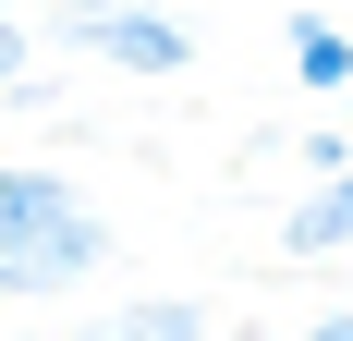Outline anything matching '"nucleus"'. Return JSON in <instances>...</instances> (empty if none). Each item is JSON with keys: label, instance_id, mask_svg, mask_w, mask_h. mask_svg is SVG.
Listing matches in <instances>:
<instances>
[{"label": "nucleus", "instance_id": "obj_1", "mask_svg": "<svg viewBox=\"0 0 353 341\" xmlns=\"http://www.w3.org/2000/svg\"><path fill=\"white\" fill-rule=\"evenodd\" d=\"M98 256H110V220L85 195L73 207H49V220H25V232L0 244V305H49V293H73V280H98Z\"/></svg>", "mask_w": 353, "mask_h": 341}, {"label": "nucleus", "instance_id": "obj_2", "mask_svg": "<svg viewBox=\"0 0 353 341\" xmlns=\"http://www.w3.org/2000/svg\"><path fill=\"white\" fill-rule=\"evenodd\" d=\"M73 37H85V61H110V73H146V86H171V73L195 61L183 12H159V0H98V12H73Z\"/></svg>", "mask_w": 353, "mask_h": 341}, {"label": "nucleus", "instance_id": "obj_3", "mask_svg": "<svg viewBox=\"0 0 353 341\" xmlns=\"http://www.w3.org/2000/svg\"><path fill=\"white\" fill-rule=\"evenodd\" d=\"M281 256H353V159H341V170H317V183L292 195Z\"/></svg>", "mask_w": 353, "mask_h": 341}, {"label": "nucleus", "instance_id": "obj_4", "mask_svg": "<svg viewBox=\"0 0 353 341\" xmlns=\"http://www.w3.org/2000/svg\"><path fill=\"white\" fill-rule=\"evenodd\" d=\"M292 86H305V98H353V37L329 25V12H292Z\"/></svg>", "mask_w": 353, "mask_h": 341}, {"label": "nucleus", "instance_id": "obj_5", "mask_svg": "<svg viewBox=\"0 0 353 341\" xmlns=\"http://www.w3.org/2000/svg\"><path fill=\"white\" fill-rule=\"evenodd\" d=\"M49 207H73V170H49V159H0V244L25 232V220H49Z\"/></svg>", "mask_w": 353, "mask_h": 341}, {"label": "nucleus", "instance_id": "obj_6", "mask_svg": "<svg viewBox=\"0 0 353 341\" xmlns=\"http://www.w3.org/2000/svg\"><path fill=\"white\" fill-rule=\"evenodd\" d=\"M98 341H208V305H195V293H146V305H122Z\"/></svg>", "mask_w": 353, "mask_h": 341}, {"label": "nucleus", "instance_id": "obj_7", "mask_svg": "<svg viewBox=\"0 0 353 341\" xmlns=\"http://www.w3.org/2000/svg\"><path fill=\"white\" fill-rule=\"evenodd\" d=\"M25 61H37V37H25V12H0V98H25Z\"/></svg>", "mask_w": 353, "mask_h": 341}, {"label": "nucleus", "instance_id": "obj_8", "mask_svg": "<svg viewBox=\"0 0 353 341\" xmlns=\"http://www.w3.org/2000/svg\"><path fill=\"white\" fill-rule=\"evenodd\" d=\"M305 341H353V305H329V317H317V329H305Z\"/></svg>", "mask_w": 353, "mask_h": 341}, {"label": "nucleus", "instance_id": "obj_9", "mask_svg": "<svg viewBox=\"0 0 353 341\" xmlns=\"http://www.w3.org/2000/svg\"><path fill=\"white\" fill-rule=\"evenodd\" d=\"M61 12H98V0H61Z\"/></svg>", "mask_w": 353, "mask_h": 341}, {"label": "nucleus", "instance_id": "obj_10", "mask_svg": "<svg viewBox=\"0 0 353 341\" xmlns=\"http://www.w3.org/2000/svg\"><path fill=\"white\" fill-rule=\"evenodd\" d=\"M0 341H25V329H0Z\"/></svg>", "mask_w": 353, "mask_h": 341}, {"label": "nucleus", "instance_id": "obj_11", "mask_svg": "<svg viewBox=\"0 0 353 341\" xmlns=\"http://www.w3.org/2000/svg\"><path fill=\"white\" fill-rule=\"evenodd\" d=\"M341 135H353V122H341Z\"/></svg>", "mask_w": 353, "mask_h": 341}]
</instances>
